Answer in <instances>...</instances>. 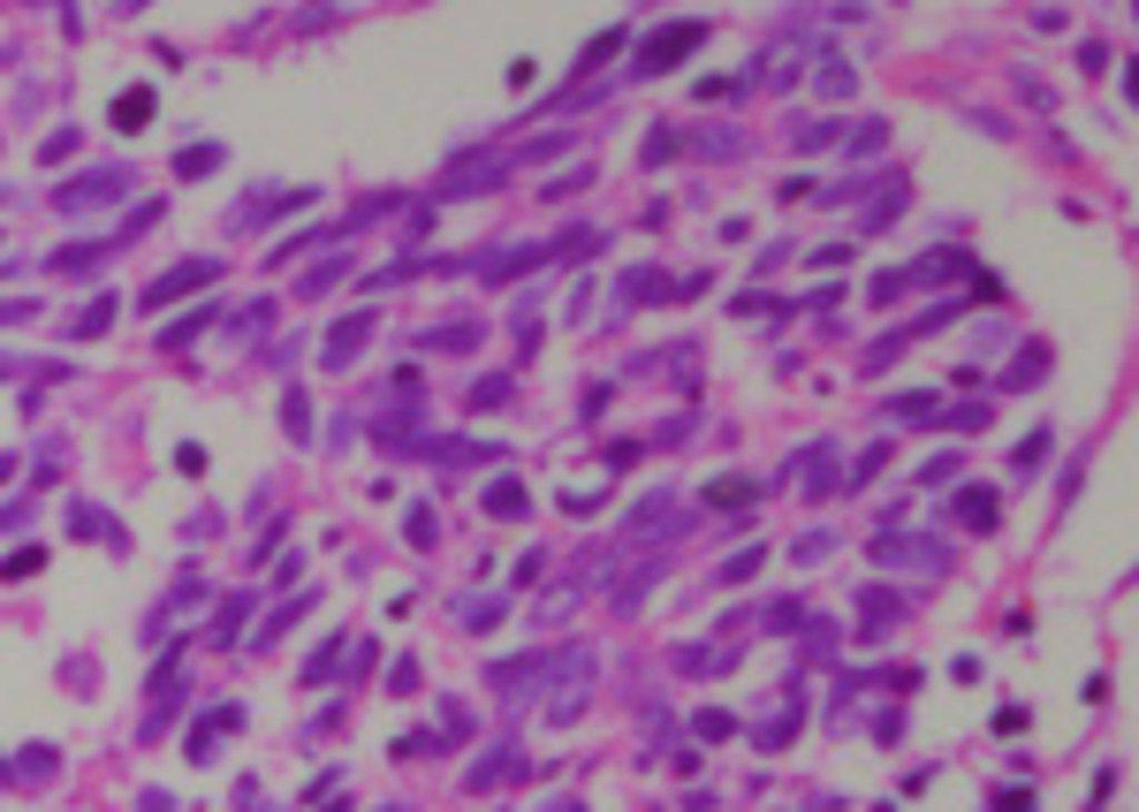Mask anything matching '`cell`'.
<instances>
[{
  "instance_id": "obj_1",
  "label": "cell",
  "mask_w": 1139,
  "mask_h": 812,
  "mask_svg": "<svg viewBox=\"0 0 1139 812\" xmlns=\"http://www.w3.org/2000/svg\"><path fill=\"white\" fill-rule=\"evenodd\" d=\"M692 39H700L692 23H676V31H661V39H654V53H646V69H668V61H676V53H684V46H692Z\"/></svg>"
},
{
  "instance_id": "obj_2",
  "label": "cell",
  "mask_w": 1139,
  "mask_h": 812,
  "mask_svg": "<svg viewBox=\"0 0 1139 812\" xmlns=\"http://www.w3.org/2000/svg\"><path fill=\"white\" fill-rule=\"evenodd\" d=\"M145 107H152L145 91H122V107H115V122H122V129H137V122H145Z\"/></svg>"
}]
</instances>
